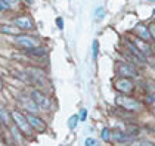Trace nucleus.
<instances>
[{"mask_svg":"<svg viewBox=\"0 0 155 146\" xmlns=\"http://www.w3.org/2000/svg\"><path fill=\"white\" fill-rule=\"evenodd\" d=\"M111 133H112V131H111L108 127H104V128H102V133H101L102 140H104V142H109V140H111Z\"/></svg>","mask_w":155,"mask_h":146,"instance_id":"aec40b11","label":"nucleus"},{"mask_svg":"<svg viewBox=\"0 0 155 146\" xmlns=\"http://www.w3.org/2000/svg\"><path fill=\"white\" fill-rule=\"evenodd\" d=\"M78 122H80V120H78V115H77V114L71 115V117L68 118V128H70V130H74V128L78 125Z\"/></svg>","mask_w":155,"mask_h":146,"instance_id":"a211bd4d","label":"nucleus"},{"mask_svg":"<svg viewBox=\"0 0 155 146\" xmlns=\"http://www.w3.org/2000/svg\"><path fill=\"white\" fill-rule=\"evenodd\" d=\"M146 65H149L151 68H154L155 70V56L154 55H151V56L146 58Z\"/></svg>","mask_w":155,"mask_h":146,"instance_id":"393cba45","label":"nucleus"},{"mask_svg":"<svg viewBox=\"0 0 155 146\" xmlns=\"http://www.w3.org/2000/svg\"><path fill=\"white\" fill-rule=\"evenodd\" d=\"M13 43H15L16 47L21 49V52H27V50H30V49L41 46V41H40L38 37L30 36V34H27V33H21V34L15 36L13 37Z\"/></svg>","mask_w":155,"mask_h":146,"instance_id":"20e7f679","label":"nucleus"},{"mask_svg":"<svg viewBox=\"0 0 155 146\" xmlns=\"http://www.w3.org/2000/svg\"><path fill=\"white\" fill-rule=\"evenodd\" d=\"M131 146H155V145L151 143V142H140V143H136V145H131Z\"/></svg>","mask_w":155,"mask_h":146,"instance_id":"bb28decb","label":"nucleus"},{"mask_svg":"<svg viewBox=\"0 0 155 146\" xmlns=\"http://www.w3.org/2000/svg\"><path fill=\"white\" fill-rule=\"evenodd\" d=\"M152 55L155 56V46H152Z\"/></svg>","mask_w":155,"mask_h":146,"instance_id":"c85d7f7f","label":"nucleus"},{"mask_svg":"<svg viewBox=\"0 0 155 146\" xmlns=\"http://www.w3.org/2000/svg\"><path fill=\"white\" fill-rule=\"evenodd\" d=\"M30 96L34 100V103L37 105V108L40 111H45V112H49L52 111V106H53V100L52 97L49 96L45 90H40V89H31L30 90Z\"/></svg>","mask_w":155,"mask_h":146,"instance_id":"7ed1b4c3","label":"nucleus"},{"mask_svg":"<svg viewBox=\"0 0 155 146\" xmlns=\"http://www.w3.org/2000/svg\"><path fill=\"white\" fill-rule=\"evenodd\" d=\"M134 139V136L129 134L127 131H121V130H115L111 133V140H114L115 143H127V142H131Z\"/></svg>","mask_w":155,"mask_h":146,"instance_id":"ddd939ff","label":"nucleus"},{"mask_svg":"<svg viewBox=\"0 0 155 146\" xmlns=\"http://www.w3.org/2000/svg\"><path fill=\"white\" fill-rule=\"evenodd\" d=\"M114 89L120 95H131L134 92V83L131 78H124V77H117L114 80Z\"/></svg>","mask_w":155,"mask_h":146,"instance_id":"1a4fd4ad","label":"nucleus"},{"mask_svg":"<svg viewBox=\"0 0 155 146\" xmlns=\"http://www.w3.org/2000/svg\"><path fill=\"white\" fill-rule=\"evenodd\" d=\"M105 15H107L105 8H104V6H99V8L95 11V21L96 22H101V21L105 18Z\"/></svg>","mask_w":155,"mask_h":146,"instance_id":"f3484780","label":"nucleus"},{"mask_svg":"<svg viewBox=\"0 0 155 146\" xmlns=\"http://www.w3.org/2000/svg\"><path fill=\"white\" fill-rule=\"evenodd\" d=\"M11 117H12L13 125L24 134V137H31L34 134V130L31 128L25 114L21 109H11Z\"/></svg>","mask_w":155,"mask_h":146,"instance_id":"f03ea898","label":"nucleus"},{"mask_svg":"<svg viewBox=\"0 0 155 146\" xmlns=\"http://www.w3.org/2000/svg\"><path fill=\"white\" fill-rule=\"evenodd\" d=\"M0 33H3V34H8V36H18V34H21V31L15 27V25H6V24H3V25H0Z\"/></svg>","mask_w":155,"mask_h":146,"instance_id":"dca6fc26","label":"nucleus"},{"mask_svg":"<svg viewBox=\"0 0 155 146\" xmlns=\"http://www.w3.org/2000/svg\"><path fill=\"white\" fill-rule=\"evenodd\" d=\"M115 105L127 112H137L142 109V102H139L131 95H120L118 93L115 97Z\"/></svg>","mask_w":155,"mask_h":146,"instance_id":"39448f33","label":"nucleus"},{"mask_svg":"<svg viewBox=\"0 0 155 146\" xmlns=\"http://www.w3.org/2000/svg\"><path fill=\"white\" fill-rule=\"evenodd\" d=\"M115 73H117V77H124V78H137L139 77V70L136 65H133L127 61H121L117 63L115 67Z\"/></svg>","mask_w":155,"mask_h":146,"instance_id":"423d86ee","label":"nucleus"},{"mask_svg":"<svg viewBox=\"0 0 155 146\" xmlns=\"http://www.w3.org/2000/svg\"><path fill=\"white\" fill-rule=\"evenodd\" d=\"M0 122H2L3 127H8V128L13 124L12 117H11V111L8 108H5V106H2V105H0Z\"/></svg>","mask_w":155,"mask_h":146,"instance_id":"2eb2a0df","label":"nucleus"},{"mask_svg":"<svg viewBox=\"0 0 155 146\" xmlns=\"http://www.w3.org/2000/svg\"><path fill=\"white\" fill-rule=\"evenodd\" d=\"M130 40L133 41V44L139 49V52H140L142 55H145L146 58L152 55V46H151L148 41H145V40H142V38H137V37H133V38H130Z\"/></svg>","mask_w":155,"mask_h":146,"instance_id":"f8f14e48","label":"nucleus"},{"mask_svg":"<svg viewBox=\"0 0 155 146\" xmlns=\"http://www.w3.org/2000/svg\"><path fill=\"white\" fill-rule=\"evenodd\" d=\"M55 22H56V27H58L59 30H64V19H62L61 16H58V18L55 19Z\"/></svg>","mask_w":155,"mask_h":146,"instance_id":"a878e982","label":"nucleus"},{"mask_svg":"<svg viewBox=\"0 0 155 146\" xmlns=\"http://www.w3.org/2000/svg\"><path fill=\"white\" fill-rule=\"evenodd\" d=\"M25 56H28L30 59H34V61H41V59H48V55H49V50L43 46H38V47L34 49H30L27 52H22Z\"/></svg>","mask_w":155,"mask_h":146,"instance_id":"9b49d317","label":"nucleus"},{"mask_svg":"<svg viewBox=\"0 0 155 146\" xmlns=\"http://www.w3.org/2000/svg\"><path fill=\"white\" fill-rule=\"evenodd\" d=\"M148 30H149V34H151V40L155 41V22L148 25Z\"/></svg>","mask_w":155,"mask_h":146,"instance_id":"b1692460","label":"nucleus"},{"mask_svg":"<svg viewBox=\"0 0 155 146\" xmlns=\"http://www.w3.org/2000/svg\"><path fill=\"white\" fill-rule=\"evenodd\" d=\"M13 25H15L21 33H28V31H33V30L36 28L34 19H33L30 15H19V16H15V18H13Z\"/></svg>","mask_w":155,"mask_h":146,"instance_id":"6e6552de","label":"nucleus"},{"mask_svg":"<svg viewBox=\"0 0 155 146\" xmlns=\"http://www.w3.org/2000/svg\"><path fill=\"white\" fill-rule=\"evenodd\" d=\"M5 89V83H3V80H2V77H0V92Z\"/></svg>","mask_w":155,"mask_h":146,"instance_id":"cd10ccee","label":"nucleus"},{"mask_svg":"<svg viewBox=\"0 0 155 146\" xmlns=\"http://www.w3.org/2000/svg\"><path fill=\"white\" fill-rule=\"evenodd\" d=\"M86 118H87V109L81 108L80 114H78V120H80V122H83V121H86Z\"/></svg>","mask_w":155,"mask_h":146,"instance_id":"5701e85b","label":"nucleus"},{"mask_svg":"<svg viewBox=\"0 0 155 146\" xmlns=\"http://www.w3.org/2000/svg\"><path fill=\"white\" fill-rule=\"evenodd\" d=\"M16 100H18V105H19V108L22 109L24 114H38L40 109L37 108L34 100L31 99L30 93H19Z\"/></svg>","mask_w":155,"mask_h":146,"instance_id":"0eeeda50","label":"nucleus"},{"mask_svg":"<svg viewBox=\"0 0 155 146\" xmlns=\"http://www.w3.org/2000/svg\"><path fill=\"white\" fill-rule=\"evenodd\" d=\"M24 73H25V75H27V83L31 86H36V89L43 90L45 87L50 86V81H49L46 71H45L41 67H38V65L27 67Z\"/></svg>","mask_w":155,"mask_h":146,"instance_id":"f257e3e1","label":"nucleus"},{"mask_svg":"<svg viewBox=\"0 0 155 146\" xmlns=\"http://www.w3.org/2000/svg\"><path fill=\"white\" fill-rule=\"evenodd\" d=\"M92 53H93V61H97V56H99V41L93 40L92 43Z\"/></svg>","mask_w":155,"mask_h":146,"instance_id":"6ab92c4d","label":"nucleus"},{"mask_svg":"<svg viewBox=\"0 0 155 146\" xmlns=\"http://www.w3.org/2000/svg\"><path fill=\"white\" fill-rule=\"evenodd\" d=\"M84 146H101V145H99V142L96 140L95 137H87L84 140Z\"/></svg>","mask_w":155,"mask_h":146,"instance_id":"412c9836","label":"nucleus"},{"mask_svg":"<svg viewBox=\"0 0 155 146\" xmlns=\"http://www.w3.org/2000/svg\"><path fill=\"white\" fill-rule=\"evenodd\" d=\"M25 117H27V120H28L31 128L34 131H37V133H45L48 130V124H46V121L41 117H38V114H25Z\"/></svg>","mask_w":155,"mask_h":146,"instance_id":"9d476101","label":"nucleus"},{"mask_svg":"<svg viewBox=\"0 0 155 146\" xmlns=\"http://www.w3.org/2000/svg\"><path fill=\"white\" fill-rule=\"evenodd\" d=\"M6 11H11L8 0H0V12H6Z\"/></svg>","mask_w":155,"mask_h":146,"instance_id":"4be33fe9","label":"nucleus"},{"mask_svg":"<svg viewBox=\"0 0 155 146\" xmlns=\"http://www.w3.org/2000/svg\"><path fill=\"white\" fill-rule=\"evenodd\" d=\"M134 34L137 37V38H142V40H145V41H149L151 40V34H149V30H148V27L143 24H137L136 27H134Z\"/></svg>","mask_w":155,"mask_h":146,"instance_id":"4468645a","label":"nucleus"}]
</instances>
